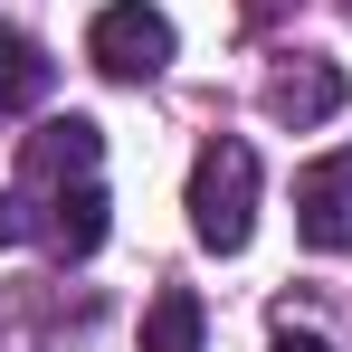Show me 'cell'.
Instances as JSON below:
<instances>
[{
  "label": "cell",
  "mask_w": 352,
  "mask_h": 352,
  "mask_svg": "<svg viewBox=\"0 0 352 352\" xmlns=\"http://www.w3.org/2000/svg\"><path fill=\"white\" fill-rule=\"evenodd\" d=\"M257 229V153L219 133V143H200V162H190V238L210 248V257H238Z\"/></svg>",
  "instance_id": "cell-1"
},
{
  "label": "cell",
  "mask_w": 352,
  "mask_h": 352,
  "mask_svg": "<svg viewBox=\"0 0 352 352\" xmlns=\"http://www.w3.org/2000/svg\"><path fill=\"white\" fill-rule=\"evenodd\" d=\"M86 58L105 67L115 86H143V76L172 67V19H162L153 0H105V10L86 19Z\"/></svg>",
  "instance_id": "cell-2"
},
{
  "label": "cell",
  "mask_w": 352,
  "mask_h": 352,
  "mask_svg": "<svg viewBox=\"0 0 352 352\" xmlns=\"http://www.w3.org/2000/svg\"><path fill=\"white\" fill-rule=\"evenodd\" d=\"M295 238L324 248V257L352 248V153H324V162L295 172Z\"/></svg>",
  "instance_id": "cell-3"
},
{
  "label": "cell",
  "mask_w": 352,
  "mask_h": 352,
  "mask_svg": "<svg viewBox=\"0 0 352 352\" xmlns=\"http://www.w3.org/2000/svg\"><path fill=\"white\" fill-rule=\"evenodd\" d=\"M96 153H105V133H96L86 115H48L29 143H19V172L38 181V190H67V181L96 172Z\"/></svg>",
  "instance_id": "cell-4"
},
{
  "label": "cell",
  "mask_w": 352,
  "mask_h": 352,
  "mask_svg": "<svg viewBox=\"0 0 352 352\" xmlns=\"http://www.w3.org/2000/svg\"><path fill=\"white\" fill-rule=\"evenodd\" d=\"M267 115L295 124V133H305V124H333V115H343V67H333V58L276 67V76H267Z\"/></svg>",
  "instance_id": "cell-5"
},
{
  "label": "cell",
  "mask_w": 352,
  "mask_h": 352,
  "mask_svg": "<svg viewBox=\"0 0 352 352\" xmlns=\"http://www.w3.org/2000/svg\"><path fill=\"white\" fill-rule=\"evenodd\" d=\"M105 229H115V219H105V190H96V172H86V181H67V190H48V219H38V238H48L58 257H96V248H105Z\"/></svg>",
  "instance_id": "cell-6"
},
{
  "label": "cell",
  "mask_w": 352,
  "mask_h": 352,
  "mask_svg": "<svg viewBox=\"0 0 352 352\" xmlns=\"http://www.w3.org/2000/svg\"><path fill=\"white\" fill-rule=\"evenodd\" d=\"M143 352H200V295L190 286H162L143 305Z\"/></svg>",
  "instance_id": "cell-7"
},
{
  "label": "cell",
  "mask_w": 352,
  "mask_h": 352,
  "mask_svg": "<svg viewBox=\"0 0 352 352\" xmlns=\"http://www.w3.org/2000/svg\"><path fill=\"white\" fill-rule=\"evenodd\" d=\"M48 76H58V67H48V48H38L29 29H0V105H38Z\"/></svg>",
  "instance_id": "cell-8"
},
{
  "label": "cell",
  "mask_w": 352,
  "mask_h": 352,
  "mask_svg": "<svg viewBox=\"0 0 352 352\" xmlns=\"http://www.w3.org/2000/svg\"><path fill=\"white\" fill-rule=\"evenodd\" d=\"M19 238H38V219H29L19 190H0V248H19Z\"/></svg>",
  "instance_id": "cell-9"
},
{
  "label": "cell",
  "mask_w": 352,
  "mask_h": 352,
  "mask_svg": "<svg viewBox=\"0 0 352 352\" xmlns=\"http://www.w3.org/2000/svg\"><path fill=\"white\" fill-rule=\"evenodd\" d=\"M276 352H333L324 333H276Z\"/></svg>",
  "instance_id": "cell-10"
}]
</instances>
